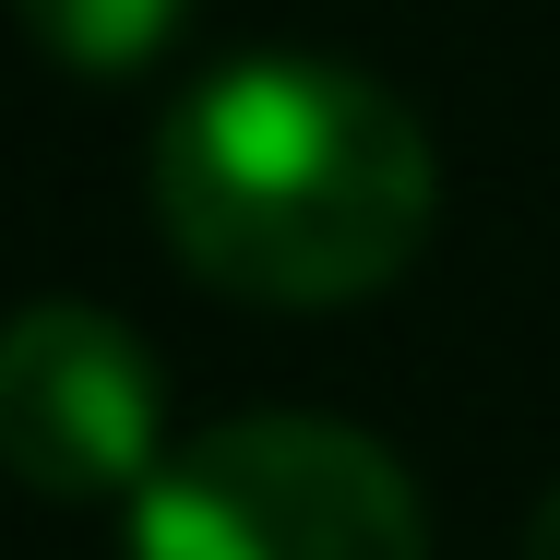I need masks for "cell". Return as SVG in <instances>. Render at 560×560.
Returning a JSON list of instances; mask_svg holds the SVG:
<instances>
[{
	"label": "cell",
	"instance_id": "cell-1",
	"mask_svg": "<svg viewBox=\"0 0 560 560\" xmlns=\"http://www.w3.org/2000/svg\"><path fill=\"white\" fill-rule=\"evenodd\" d=\"M143 191L155 238L203 287L262 311H346L430 250L442 155L394 84L311 48H250L155 119Z\"/></svg>",
	"mask_w": 560,
	"mask_h": 560
},
{
	"label": "cell",
	"instance_id": "cell-5",
	"mask_svg": "<svg viewBox=\"0 0 560 560\" xmlns=\"http://www.w3.org/2000/svg\"><path fill=\"white\" fill-rule=\"evenodd\" d=\"M525 560H560V489L537 501V525H525Z\"/></svg>",
	"mask_w": 560,
	"mask_h": 560
},
{
	"label": "cell",
	"instance_id": "cell-2",
	"mask_svg": "<svg viewBox=\"0 0 560 560\" xmlns=\"http://www.w3.org/2000/svg\"><path fill=\"white\" fill-rule=\"evenodd\" d=\"M131 560H430V513L346 418H215L131 489Z\"/></svg>",
	"mask_w": 560,
	"mask_h": 560
},
{
	"label": "cell",
	"instance_id": "cell-3",
	"mask_svg": "<svg viewBox=\"0 0 560 560\" xmlns=\"http://www.w3.org/2000/svg\"><path fill=\"white\" fill-rule=\"evenodd\" d=\"M167 465L155 358L96 299H24L0 323V477L36 501H131Z\"/></svg>",
	"mask_w": 560,
	"mask_h": 560
},
{
	"label": "cell",
	"instance_id": "cell-4",
	"mask_svg": "<svg viewBox=\"0 0 560 560\" xmlns=\"http://www.w3.org/2000/svg\"><path fill=\"white\" fill-rule=\"evenodd\" d=\"M12 24H24L60 72H143L155 48H179L191 0H12Z\"/></svg>",
	"mask_w": 560,
	"mask_h": 560
}]
</instances>
